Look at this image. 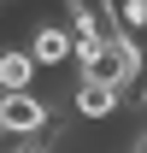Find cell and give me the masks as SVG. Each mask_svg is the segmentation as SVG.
I'll use <instances>...</instances> for the list:
<instances>
[{
    "label": "cell",
    "mask_w": 147,
    "mask_h": 153,
    "mask_svg": "<svg viewBox=\"0 0 147 153\" xmlns=\"http://www.w3.org/2000/svg\"><path fill=\"white\" fill-rule=\"evenodd\" d=\"M141 47L129 36H112V41H94V47H76V82H106V88H118V94H129L135 82H141Z\"/></svg>",
    "instance_id": "cell-1"
},
{
    "label": "cell",
    "mask_w": 147,
    "mask_h": 153,
    "mask_svg": "<svg viewBox=\"0 0 147 153\" xmlns=\"http://www.w3.org/2000/svg\"><path fill=\"white\" fill-rule=\"evenodd\" d=\"M53 124V106L36 94V88H18V94H0V130L12 141H36L41 130Z\"/></svg>",
    "instance_id": "cell-2"
},
{
    "label": "cell",
    "mask_w": 147,
    "mask_h": 153,
    "mask_svg": "<svg viewBox=\"0 0 147 153\" xmlns=\"http://www.w3.org/2000/svg\"><path fill=\"white\" fill-rule=\"evenodd\" d=\"M30 59H36V71H41V65H65V59H76V36H71V24L41 18L36 30H30Z\"/></svg>",
    "instance_id": "cell-3"
},
{
    "label": "cell",
    "mask_w": 147,
    "mask_h": 153,
    "mask_svg": "<svg viewBox=\"0 0 147 153\" xmlns=\"http://www.w3.org/2000/svg\"><path fill=\"white\" fill-rule=\"evenodd\" d=\"M118 106H124L118 88H106V82H76V118H82V124H106Z\"/></svg>",
    "instance_id": "cell-4"
},
{
    "label": "cell",
    "mask_w": 147,
    "mask_h": 153,
    "mask_svg": "<svg viewBox=\"0 0 147 153\" xmlns=\"http://www.w3.org/2000/svg\"><path fill=\"white\" fill-rule=\"evenodd\" d=\"M18 88H36V59L30 47H0V94H18Z\"/></svg>",
    "instance_id": "cell-5"
},
{
    "label": "cell",
    "mask_w": 147,
    "mask_h": 153,
    "mask_svg": "<svg viewBox=\"0 0 147 153\" xmlns=\"http://www.w3.org/2000/svg\"><path fill=\"white\" fill-rule=\"evenodd\" d=\"M12 153H47V147H36V141H18V147H12Z\"/></svg>",
    "instance_id": "cell-6"
},
{
    "label": "cell",
    "mask_w": 147,
    "mask_h": 153,
    "mask_svg": "<svg viewBox=\"0 0 147 153\" xmlns=\"http://www.w3.org/2000/svg\"><path fill=\"white\" fill-rule=\"evenodd\" d=\"M141 59H147V47H141Z\"/></svg>",
    "instance_id": "cell-7"
}]
</instances>
